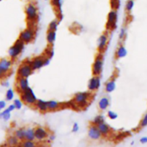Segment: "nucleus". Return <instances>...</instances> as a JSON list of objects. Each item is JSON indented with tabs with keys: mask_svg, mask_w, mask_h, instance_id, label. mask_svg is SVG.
Masks as SVG:
<instances>
[{
	"mask_svg": "<svg viewBox=\"0 0 147 147\" xmlns=\"http://www.w3.org/2000/svg\"><path fill=\"white\" fill-rule=\"evenodd\" d=\"M92 100V92L90 91L79 92L74 96L73 102L77 108L84 109L88 106Z\"/></svg>",
	"mask_w": 147,
	"mask_h": 147,
	"instance_id": "nucleus-1",
	"label": "nucleus"
},
{
	"mask_svg": "<svg viewBox=\"0 0 147 147\" xmlns=\"http://www.w3.org/2000/svg\"><path fill=\"white\" fill-rule=\"evenodd\" d=\"M25 13L28 23H35L38 20V9L33 2H29L26 5Z\"/></svg>",
	"mask_w": 147,
	"mask_h": 147,
	"instance_id": "nucleus-2",
	"label": "nucleus"
},
{
	"mask_svg": "<svg viewBox=\"0 0 147 147\" xmlns=\"http://www.w3.org/2000/svg\"><path fill=\"white\" fill-rule=\"evenodd\" d=\"M25 43L19 38L15 42V43L8 50V56L11 60H15L22 53L25 49Z\"/></svg>",
	"mask_w": 147,
	"mask_h": 147,
	"instance_id": "nucleus-3",
	"label": "nucleus"
},
{
	"mask_svg": "<svg viewBox=\"0 0 147 147\" xmlns=\"http://www.w3.org/2000/svg\"><path fill=\"white\" fill-rule=\"evenodd\" d=\"M20 100H22V102L28 105H35L38 98L33 90L30 87H28L27 90L20 93Z\"/></svg>",
	"mask_w": 147,
	"mask_h": 147,
	"instance_id": "nucleus-4",
	"label": "nucleus"
},
{
	"mask_svg": "<svg viewBox=\"0 0 147 147\" xmlns=\"http://www.w3.org/2000/svg\"><path fill=\"white\" fill-rule=\"evenodd\" d=\"M35 28L34 26H28L26 29L20 33L19 39L25 44H29L34 40L35 37Z\"/></svg>",
	"mask_w": 147,
	"mask_h": 147,
	"instance_id": "nucleus-5",
	"label": "nucleus"
},
{
	"mask_svg": "<svg viewBox=\"0 0 147 147\" xmlns=\"http://www.w3.org/2000/svg\"><path fill=\"white\" fill-rule=\"evenodd\" d=\"M118 14V11L115 9H111L107 14V22H106V29L107 30H113L117 28Z\"/></svg>",
	"mask_w": 147,
	"mask_h": 147,
	"instance_id": "nucleus-6",
	"label": "nucleus"
},
{
	"mask_svg": "<svg viewBox=\"0 0 147 147\" xmlns=\"http://www.w3.org/2000/svg\"><path fill=\"white\" fill-rule=\"evenodd\" d=\"M32 72H33V70L30 64L29 60H27L21 63L18 69L17 74H18V77L28 79V77L32 75Z\"/></svg>",
	"mask_w": 147,
	"mask_h": 147,
	"instance_id": "nucleus-7",
	"label": "nucleus"
},
{
	"mask_svg": "<svg viewBox=\"0 0 147 147\" xmlns=\"http://www.w3.org/2000/svg\"><path fill=\"white\" fill-rule=\"evenodd\" d=\"M103 57L101 53L97 55L94 59V62L92 66V71L93 76H100L102 72L103 69Z\"/></svg>",
	"mask_w": 147,
	"mask_h": 147,
	"instance_id": "nucleus-8",
	"label": "nucleus"
},
{
	"mask_svg": "<svg viewBox=\"0 0 147 147\" xmlns=\"http://www.w3.org/2000/svg\"><path fill=\"white\" fill-rule=\"evenodd\" d=\"M101 86V79L100 76H93L88 82L87 88L90 92L97 91Z\"/></svg>",
	"mask_w": 147,
	"mask_h": 147,
	"instance_id": "nucleus-9",
	"label": "nucleus"
},
{
	"mask_svg": "<svg viewBox=\"0 0 147 147\" xmlns=\"http://www.w3.org/2000/svg\"><path fill=\"white\" fill-rule=\"evenodd\" d=\"M44 58L45 56H38L34 57L32 60H29L32 70H39L44 66Z\"/></svg>",
	"mask_w": 147,
	"mask_h": 147,
	"instance_id": "nucleus-10",
	"label": "nucleus"
},
{
	"mask_svg": "<svg viewBox=\"0 0 147 147\" xmlns=\"http://www.w3.org/2000/svg\"><path fill=\"white\" fill-rule=\"evenodd\" d=\"M35 140L38 141H44L49 137V132L46 128L42 126H37L35 128Z\"/></svg>",
	"mask_w": 147,
	"mask_h": 147,
	"instance_id": "nucleus-11",
	"label": "nucleus"
},
{
	"mask_svg": "<svg viewBox=\"0 0 147 147\" xmlns=\"http://www.w3.org/2000/svg\"><path fill=\"white\" fill-rule=\"evenodd\" d=\"M108 36L106 33H102L98 38L97 40V51L100 53H103L107 48V43H108Z\"/></svg>",
	"mask_w": 147,
	"mask_h": 147,
	"instance_id": "nucleus-12",
	"label": "nucleus"
},
{
	"mask_svg": "<svg viewBox=\"0 0 147 147\" xmlns=\"http://www.w3.org/2000/svg\"><path fill=\"white\" fill-rule=\"evenodd\" d=\"M88 134L89 138L91 140H93V141H97V140L100 139L101 137L102 136L97 125H94L92 123L89 127L88 134Z\"/></svg>",
	"mask_w": 147,
	"mask_h": 147,
	"instance_id": "nucleus-13",
	"label": "nucleus"
},
{
	"mask_svg": "<svg viewBox=\"0 0 147 147\" xmlns=\"http://www.w3.org/2000/svg\"><path fill=\"white\" fill-rule=\"evenodd\" d=\"M12 60L7 59V58H2L0 59V69H2V71L7 74L11 71L12 67Z\"/></svg>",
	"mask_w": 147,
	"mask_h": 147,
	"instance_id": "nucleus-14",
	"label": "nucleus"
},
{
	"mask_svg": "<svg viewBox=\"0 0 147 147\" xmlns=\"http://www.w3.org/2000/svg\"><path fill=\"white\" fill-rule=\"evenodd\" d=\"M28 87H30L28 79L18 77V80H17V89H18V91L20 93L22 92L25 90H27Z\"/></svg>",
	"mask_w": 147,
	"mask_h": 147,
	"instance_id": "nucleus-15",
	"label": "nucleus"
},
{
	"mask_svg": "<svg viewBox=\"0 0 147 147\" xmlns=\"http://www.w3.org/2000/svg\"><path fill=\"white\" fill-rule=\"evenodd\" d=\"M35 106L37 110L40 113H46L49 111L48 110V101H46L44 100L38 99Z\"/></svg>",
	"mask_w": 147,
	"mask_h": 147,
	"instance_id": "nucleus-16",
	"label": "nucleus"
},
{
	"mask_svg": "<svg viewBox=\"0 0 147 147\" xmlns=\"http://www.w3.org/2000/svg\"><path fill=\"white\" fill-rule=\"evenodd\" d=\"M110 99L107 97H102L100 99L97 105H98V108L101 111H105V110H106L108 108V107L110 106Z\"/></svg>",
	"mask_w": 147,
	"mask_h": 147,
	"instance_id": "nucleus-17",
	"label": "nucleus"
},
{
	"mask_svg": "<svg viewBox=\"0 0 147 147\" xmlns=\"http://www.w3.org/2000/svg\"><path fill=\"white\" fill-rule=\"evenodd\" d=\"M97 127H98L99 130H100V133H101L102 136H107L111 132V128L105 122L100 123V125H97Z\"/></svg>",
	"mask_w": 147,
	"mask_h": 147,
	"instance_id": "nucleus-18",
	"label": "nucleus"
},
{
	"mask_svg": "<svg viewBox=\"0 0 147 147\" xmlns=\"http://www.w3.org/2000/svg\"><path fill=\"white\" fill-rule=\"evenodd\" d=\"M115 88H116V82H115V79H111V80H108V81L105 83V90L106 92H113L115 91Z\"/></svg>",
	"mask_w": 147,
	"mask_h": 147,
	"instance_id": "nucleus-19",
	"label": "nucleus"
},
{
	"mask_svg": "<svg viewBox=\"0 0 147 147\" xmlns=\"http://www.w3.org/2000/svg\"><path fill=\"white\" fill-rule=\"evenodd\" d=\"M61 107V104L56 100H51L48 101V110L50 112L59 110Z\"/></svg>",
	"mask_w": 147,
	"mask_h": 147,
	"instance_id": "nucleus-20",
	"label": "nucleus"
},
{
	"mask_svg": "<svg viewBox=\"0 0 147 147\" xmlns=\"http://www.w3.org/2000/svg\"><path fill=\"white\" fill-rule=\"evenodd\" d=\"M128 54V51L126 48L123 45H120L117 49L116 52H115V57L116 59H123L125 58Z\"/></svg>",
	"mask_w": 147,
	"mask_h": 147,
	"instance_id": "nucleus-21",
	"label": "nucleus"
},
{
	"mask_svg": "<svg viewBox=\"0 0 147 147\" xmlns=\"http://www.w3.org/2000/svg\"><path fill=\"white\" fill-rule=\"evenodd\" d=\"M25 140L28 141H35V128L28 127L25 130Z\"/></svg>",
	"mask_w": 147,
	"mask_h": 147,
	"instance_id": "nucleus-22",
	"label": "nucleus"
},
{
	"mask_svg": "<svg viewBox=\"0 0 147 147\" xmlns=\"http://www.w3.org/2000/svg\"><path fill=\"white\" fill-rule=\"evenodd\" d=\"M56 39V31H49L48 30L47 35H46V40L50 46L54 44Z\"/></svg>",
	"mask_w": 147,
	"mask_h": 147,
	"instance_id": "nucleus-23",
	"label": "nucleus"
},
{
	"mask_svg": "<svg viewBox=\"0 0 147 147\" xmlns=\"http://www.w3.org/2000/svg\"><path fill=\"white\" fill-rule=\"evenodd\" d=\"M25 130H26V128H24V127L19 128L15 131L14 135L20 141H24V140H25Z\"/></svg>",
	"mask_w": 147,
	"mask_h": 147,
	"instance_id": "nucleus-24",
	"label": "nucleus"
},
{
	"mask_svg": "<svg viewBox=\"0 0 147 147\" xmlns=\"http://www.w3.org/2000/svg\"><path fill=\"white\" fill-rule=\"evenodd\" d=\"M20 142V141L15 135L9 136L7 139V144L9 146H18Z\"/></svg>",
	"mask_w": 147,
	"mask_h": 147,
	"instance_id": "nucleus-25",
	"label": "nucleus"
},
{
	"mask_svg": "<svg viewBox=\"0 0 147 147\" xmlns=\"http://www.w3.org/2000/svg\"><path fill=\"white\" fill-rule=\"evenodd\" d=\"M0 118H2V119L5 121H8L10 119L11 112L8 110L7 107L0 112Z\"/></svg>",
	"mask_w": 147,
	"mask_h": 147,
	"instance_id": "nucleus-26",
	"label": "nucleus"
},
{
	"mask_svg": "<svg viewBox=\"0 0 147 147\" xmlns=\"http://www.w3.org/2000/svg\"><path fill=\"white\" fill-rule=\"evenodd\" d=\"M18 147H37L36 143L35 141H28V140H24L20 142Z\"/></svg>",
	"mask_w": 147,
	"mask_h": 147,
	"instance_id": "nucleus-27",
	"label": "nucleus"
},
{
	"mask_svg": "<svg viewBox=\"0 0 147 147\" xmlns=\"http://www.w3.org/2000/svg\"><path fill=\"white\" fill-rule=\"evenodd\" d=\"M104 122H105V117L104 115H102V114H100V115H97L94 117L92 123L94 124V125H100V123Z\"/></svg>",
	"mask_w": 147,
	"mask_h": 147,
	"instance_id": "nucleus-28",
	"label": "nucleus"
},
{
	"mask_svg": "<svg viewBox=\"0 0 147 147\" xmlns=\"http://www.w3.org/2000/svg\"><path fill=\"white\" fill-rule=\"evenodd\" d=\"M59 24H60V21L59 19H55L52 20L51 22L49 23V31H56L58 30V27H59Z\"/></svg>",
	"mask_w": 147,
	"mask_h": 147,
	"instance_id": "nucleus-29",
	"label": "nucleus"
},
{
	"mask_svg": "<svg viewBox=\"0 0 147 147\" xmlns=\"http://www.w3.org/2000/svg\"><path fill=\"white\" fill-rule=\"evenodd\" d=\"M51 5L59 12V14L61 13L62 0H51Z\"/></svg>",
	"mask_w": 147,
	"mask_h": 147,
	"instance_id": "nucleus-30",
	"label": "nucleus"
},
{
	"mask_svg": "<svg viewBox=\"0 0 147 147\" xmlns=\"http://www.w3.org/2000/svg\"><path fill=\"white\" fill-rule=\"evenodd\" d=\"M134 6H135V0H128L125 3V11L128 13H130L134 9Z\"/></svg>",
	"mask_w": 147,
	"mask_h": 147,
	"instance_id": "nucleus-31",
	"label": "nucleus"
},
{
	"mask_svg": "<svg viewBox=\"0 0 147 147\" xmlns=\"http://www.w3.org/2000/svg\"><path fill=\"white\" fill-rule=\"evenodd\" d=\"M15 98V91L12 89L9 88L5 94V99L7 101H12Z\"/></svg>",
	"mask_w": 147,
	"mask_h": 147,
	"instance_id": "nucleus-32",
	"label": "nucleus"
},
{
	"mask_svg": "<svg viewBox=\"0 0 147 147\" xmlns=\"http://www.w3.org/2000/svg\"><path fill=\"white\" fill-rule=\"evenodd\" d=\"M13 104L15 105V109H17V110H21L22 108V106H23V102L20 99H15L13 100Z\"/></svg>",
	"mask_w": 147,
	"mask_h": 147,
	"instance_id": "nucleus-33",
	"label": "nucleus"
},
{
	"mask_svg": "<svg viewBox=\"0 0 147 147\" xmlns=\"http://www.w3.org/2000/svg\"><path fill=\"white\" fill-rule=\"evenodd\" d=\"M107 115L108 118H110V120H113V121L116 120L118 118V113L116 112H115V111H113V110H108Z\"/></svg>",
	"mask_w": 147,
	"mask_h": 147,
	"instance_id": "nucleus-34",
	"label": "nucleus"
},
{
	"mask_svg": "<svg viewBox=\"0 0 147 147\" xmlns=\"http://www.w3.org/2000/svg\"><path fill=\"white\" fill-rule=\"evenodd\" d=\"M140 128H145L147 126V113H146L144 115V116L141 118V121L139 123Z\"/></svg>",
	"mask_w": 147,
	"mask_h": 147,
	"instance_id": "nucleus-35",
	"label": "nucleus"
},
{
	"mask_svg": "<svg viewBox=\"0 0 147 147\" xmlns=\"http://www.w3.org/2000/svg\"><path fill=\"white\" fill-rule=\"evenodd\" d=\"M126 37V29L125 28H121L119 32V39L120 40H123Z\"/></svg>",
	"mask_w": 147,
	"mask_h": 147,
	"instance_id": "nucleus-36",
	"label": "nucleus"
},
{
	"mask_svg": "<svg viewBox=\"0 0 147 147\" xmlns=\"http://www.w3.org/2000/svg\"><path fill=\"white\" fill-rule=\"evenodd\" d=\"M53 56H54V51L52 49H51V48L50 49H48L46 51V56L51 59L53 57Z\"/></svg>",
	"mask_w": 147,
	"mask_h": 147,
	"instance_id": "nucleus-37",
	"label": "nucleus"
},
{
	"mask_svg": "<svg viewBox=\"0 0 147 147\" xmlns=\"http://www.w3.org/2000/svg\"><path fill=\"white\" fill-rule=\"evenodd\" d=\"M80 130V125H79L78 123H74L72 125V128H71V131L73 133H77Z\"/></svg>",
	"mask_w": 147,
	"mask_h": 147,
	"instance_id": "nucleus-38",
	"label": "nucleus"
},
{
	"mask_svg": "<svg viewBox=\"0 0 147 147\" xmlns=\"http://www.w3.org/2000/svg\"><path fill=\"white\" fill-rule=\"evenodd\" d=\"M7 107V102L5 100H0V112L5 110Z\"/></svg>",
	"mask_w": 147,
	"mask_h": 147,
	"instance_id": "nucleus-39",
	"label": "nucleus"
},
{
	"mask_svg": "<svg viewBox=\"0 0 147 147\" xmlns=\"http://www.w3.org/2000/svg\"><path fill=\"white\" fill-rule=\"evenodd\" d=\"M51 59H49V57H47V56H45V58H44V66H49V65L50 64V63H51Z\"/></svg>",
	"mask_w": 147,
	"mask_h": 147,
	"instance_id": "nucleus-40",
	"label": "nucleus"
},
{
	"mask_svg": "<svg viewBox=\"0 0 147 147\" xmlns=\"http://www.w3.org/2000/svg\"><path fill=\"white\" fill-rule=\"evenodd\" d=\"M1 84H2V87H6V88H8V87H9V85H10V84H9V82L6 81V80H4V81H2V82H1Z\"/></svg>",
	"mask_w": 147,
	"mask_h": 147,
	"instance_id": "nucleus-41",
	"label": "nucleus"
},
{
	"mask_svg": "<svg viewBox=\"0 0 147 147\" xmlns=\"http://www.w3.org/2000/svg\"><path fill=\"white\" fill-rule=\"evenodd\" d=\"M140 143L142 144H147V136H143L140 138Z\"/></svg>",
	"mask_w": 147,
	"mask_h": 147,
	"instance_id": "nucleus-42",
	"label": "nucleus"
},
{
	"mask_svg": "<svg viewBox=\"0 0 147 147\" xmlns=\"http://www.w3.org/2000/svg\"><path fill=\"white\" fill-rule=\"evenodd\" d=\"M7 108H8V110H9L11 113H12V111H14V110H15V105H14V104L9 105L7 107Z\"/></svg>",
	"mask_w": 147,
	"mask_h": 147,
	"instance_id": "nucleus-43",
	"label": "nucleus"
},
{
	"mask_svg": "<svg viewBox=\"0 0 147 147\" xmlns=\"http://www.w3.org/2000/svg\"><path fill=\"white\" fill-rule=\"evenodd\" d=\"M7 74H5L3 71H2V69H0V80H4L6 77Z\"/></svg>",
	"mask_w": 147,
	"mask_h": 147,
	"instance_id": "nucleus-44",
	"label": "nucleus"
},
{
	"mask_svg": "<svg viewBox=\"0 0 147 147\" xmlns=\"http://www.w3.org/2000/svg\"><path fill=\"white\" fill-rule=\"evenodd\" d=\"M49 141H52L55 139L56 136H55V135H53V134H49Z\"/></svg>",
	"mask_w": 147,
	"mask_h": 147,
	"instance_id": "nucleus-45",
	"label": "nucleus"
},
{
	"mask_svg": "<svg viewBox=\"0 0 147 147\" xmlns=\"http://www.w3.org/2000/svg\"><path fill=\"white\" fill-rule=\"evenodd\" d=\"M110 2H119V0H110Z\"/></svg>",
	"mask_w": 147,
	"mask_h": 147,
	"instance_id": "nucleus-46",
	"label": "nucleus"
},
{
	"mask_svg": "<svg viewBox=\"0 0 147 147\" xmlns=\"http://www.w3.org/2000/svg\"><path fill=\"white\" fill-rule=\"evenodd\" d=\"M134 141H132V142H131V145H134Z\"/></svg>",
	"mask_w": 147,
	"mask_h": 147,
	"instance_id": "nucleus-47",
	"label": "nucleus"
},
{
	"mask_svg": "<svg viewBox=\"0 0 147 147\" xmlns=\"http://www.w3.org/2000/svg\"><path fill=\"white\" fill-rule=\"evenodd\" d=\"M9 147H18V146H9Z\"/></svg>",
	"mask_w": 147,
	"mask_h": 147,
	"instance_id": "nucleus-48",
	"label": "nucleus"
},
{
	"mask_svg": "<svg viewBox=\"0 0 147 147\" xmlns=\"http://www.w3.org/2000/svg\"><path fill=\"white\" fill-rule=\"evenodd\" d=\"M43 1H49V0H43Z\"/></svg>",
	"mask_w": 147,
	"mask_h": 147,
	"instance_id": "nucleus-49",
	"label": "nucleus"
},
{
	"mask_svg": "<svg viewBox=\"0 0 147 147\" xmlns=\"http://www.w3.org/2000/svg\"><path fill=\"white\" fill-rule=\"evenodd\" d=\"M29 1H32V0H29Z\"/></svg>",
	"mask_w": 147,
	"mask_h": 147,
	"instance_id": "nucleus-50",
	"label": "nucleus"
},
{
	"mask_svg": "<svg viewBox=\"0 0 147 147\" xmlns=\"http://www.w3.org/2000/svg\"><path fill=\"white\" fill-rule=\"evenodd\" d=\"M1 1H2V0H0V2H1Z\"/></svg>",
	"mask_w": 147,
	"mask_h": 147,
	"instance_id": "nucleus-51",
	"label": "nucleus"
}]
</instances>
